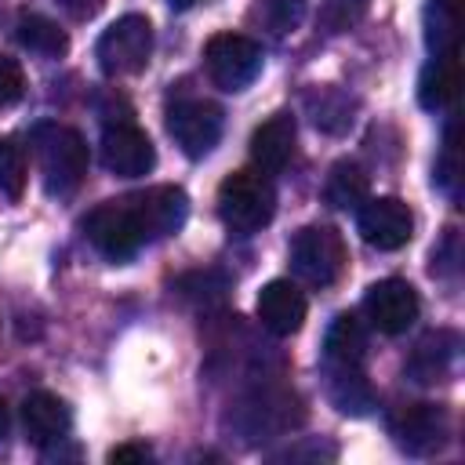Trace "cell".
Masks as SVG:
<instances>
[{
    "mask_svg": "<svg viewBox=\"0 0 465 465\" xmlns=\"http://www.w3.org/2000/svg\"><path fill=\"white\" fill-rule=\"evenodd\" d=\"M360 236L378 251H400L414 236V211L400 196H367L356 214Z\"/></svg>",
    "mask_w": 465,
    "mask_h": 465,
    "instance_id": "9",
    "label": "cell"
},
{
    "mask_svg": "<svg viewBox=\"0 0 465 465\" xmlns=\"http://www.w3.org/2000/svg\"><path fill=\"white\" fill-rule=\"evenodd\" d=\"M371 193V178L367 171L356 163V160H338L327 174V185H323V196L331 207L338 211H349V207H360Z\"/></svg>",
    "mask_w": 465,
    "mask_h": 465,
    "instance_id": "20",
    "label": "cell"
},
{
    "mask_svg": "<svg viewBox=\"0 0 465 465\" xmlns=\"http://www.w3.org/2000/svg\"><path fill=\"white\" fill-rule=\"evenodd\" d=\"M7 421H11V418H7V403L0 400V440L7 436Z\"/></svg>",
    "mask_w": 465,
    "mask_h": 465,
    "instance_id": "33",
    "label": "cell"
},
{
    "mask_svg": "<svg viewBox=\"0 0 465 465\" xmlns=\"http://www.w3.org/2000/svg\"><path fill=\"white\" fill-rule=\"evenodd\" d=\"M305 312H309V302L298 291V283H291V280H269L258 291V320L276 338H287V334L302 331Z\"/></svg>",
    "mask_w": 465,
    "mask_h": 465,
    "instance_id": "13",
    "label": "cell"
},
{
    "mask_svg": "<svg viewBox=\"0 0 465 465\" xmlns=\"http://www.w3.org/2000/svg\"><path fill=\"white\" fill-rule=\"evenodd\" d=\"M69 407L54 396V392H29L22 400V429H25V440L36 443V447H51V443H62L69 436Z\"/></svg>",
    "mask_w": 465,
    "mask_h": 465,
    "instance_id": "16",
    "label": "cell"
},
{
    "mask_svg": "<svg viewBox=\"0 0 465 465\" xmlns=\"http://www.w3.org/2000/svg\"><path fill=\"white\" fill-rule=\"evenodd\" d=\"M29 182V160L25 149L15 138H0V193L18 200Z\"/></svg>",
    "mask_w": 465,
    "mask_h": 465,
    "instance_id": "26",
    "label": "cell"
},
{
    "mask_svg": "<svg viewBox=\"0 0 465 465\" xmlns=\"http://www.w3.org/2000/svg\"><path fill=\"white\" fill-rule=\"evenodd\" d=\"M25 91V73L22 65L11 58V54H0V109L4 105H15Z\"/></svg>",
    "mask_w": 465,
    "mask_h": 465,
    "instance_id": "29",
    "label": "cell"
},
{
    "mask_svg": "<svg viewBox=\"0 0 465 465\" xmlns=\"http://www.w3.org/2000/svg\"><path fill=\"white\" fill-rule=\"evenodd\" d=\"M458 87H461V58H458V47L432 51V62L421 69V80H418V102L425 109H447L458 98Z\"/></svg>",
    "mask_w": 465,
    "mask_h": 465,
    "instance_id": "17",
    "label": "cell"
},
{
    "mask_svg": "<svg viewBox=\"0 0 465 465\" xmlns=\"http://www.w3.org/2000/svg\"><path fill=\"white\" fill-rule=\"evenodd\" d=\"M203 62H207V76L222 91H243L247 84L258 80L265 54H262V44L243 33H218L207 40Z\"/></svg>",
    "mask_w": 465,
    "mask_h": 465,
    "instance_id": "7",
    "label": "cell"
},
{
    "mask_svg": "<svg viewBox=\"0 0 465 465\" xmlns=\"http://www.w3.org/2000/svg\"><path fill=\"white\" fill-rule=\"evenodd\" d=\"M458 356V338L450 331H436V334H425L411 356V374L418 381H443V374L450 371Z\"/></svg>",
    "mask_w": 465,
    "mask_h": 465,
    "instance_id": "19",
    "label": "cell"
},
{
    "mask_svg": "<svg viewBox=\"0 0 465 465\" xmlns=\"http://www.w3.org/2000/svg\"><path fill=\"white\" fill-rule=\"evenodd\" d=\"M305 421V411H302V400L291 392V389H272V385H262V389H251L243 400L232 403L225 425L236 429V436H243L247 443L251 440H269V436H283L291 432L294 425Z\"/></svg>",
    "mask_w": 465,
    "mask_h": 465,
    "instance_id": "3",
    "label": "cell"
},
{
    "mask_svg": "<svg viewBox=\"0 0 465 465\" xmlns=\"http://www.w3.org/2000/svg\"><path fill=\"white\" fill-rule=\"evenodd\" d=\"M254 15H258V22H262L272 36H287V33H294V29L302 25V18H305V0H258Z\"/></svg>",
    "mask_w": 465,
    "mask_h": 465,
    "instance_id": "27",
    "label": "cell"
},
{
    "mask_svg": "<svg viewBox=\"0 0 465 465\" xmlns=\"http://www.w3.org/2000/svg\"><path fill=\"white\" fill-rule=\"evenodd\" d=\"M15 36L25 51H33L40 58H62L69 51L65 29H58V22H51L47 15H22L15 25Z\"/></svg>",
    "mask_w": 465,
    "mask_h": 465,
    "instance_id": "21",
    "label": "cell"
},
{
    "mask_svg": "<svg viewBox=\"0 0 465 465\" xmlns=\"http://www.w3.org/2000/svg\"><path fill=\"white\" fill-rule=\"evenodd\" d=\"M418 291L407 280H378L367 287L363 294V312L371 320V327H378L381 334H403L414 320H418Z\"/></svg>",
    "mask_w": 465,
    "mask_h": 465,
    "instance_id": "12",
    "label": "cell"
},
{
    "mask_svg": "<svg viewBox=\"0 0 465 465\" xmlns=\"http://www.w3.org/2000/svg\"><path fill=\"white\" fill-rule=\"evenodd\" d=\"M84 232H87V240L94 243V251L105 254V258H113V262L131 258V254L149 240L134 196L105 200V203H98L94 211H87Z\"/></svg>",
    "mask_w": 465,
    "mask_h": 465,
    "instance_id": "4",
    "label": "cell"
},
{
    "mask_svg": "<svg viewBox=\"0 0 465 465\" xmlns=\"http://www.w3.org/2000/svg\"><path fill=\"white\" fill-rule=\"evenodd\" d=\"M323 349H327L331 367H360L367 360V331H363V323L352 312L334 316Z\"/></svg>",
    "mask_w": 465,
    "mask_h": 465,
    "instance_id": "18",
    "label": "cell"
},
{
    "mask_svg": "<svg viewBox=\"0 0 465 465\" xmlns=\"http://www.w3.org/2000/svg\"><path fill=\"white\" fill-rule=\"evenodd\" d=\"M58 4L65 7V15H69V18L87 22V18H94V15L102 11V4H105V0H58Z\"/></svg>",
    "mask_w": 465,
    "mask_h": 465,
    "instance_id": "31",
    "label": "cell"
},
{
    "mask_svg": "<svg viewBox=\"0 0 465 465\" xmlns=\"http://www.w3.org/2000/svg\"><path fill=\"white\" fill-rule=\"evenodd\" d=\"M98 69L105 76H134L153 58V25L145 15H124L116 18L94 44Z\"/></svg>",
    "mask_w": 465,
    "mask_h": 465,
    "instance_id": "6",
    "label": "cell"
},
{
    "mask_svg": "<svg viewBox=\"0 0 465 465\" xmlns=\"http://www.w3.org/2000/svg\"><path fill=\"white\" fill-rule=\"evenodd\" d=\"M436 178L447 193H458V127L447 131V142H443V160L436 167Z\"/></svg>",
    "mask_w": 465,
    "mask_h": 465,
    "instance_id": "30",
    "label": "cell"
},
{
    "mask_svg": "<svg viewBox=\"0 0 465 465\" xmlns=\"http://www.w3.org/2000/svg\"><path fill=\"white\" fill-rule=\"evenodd\" d=\"M294 142H298V127L291 113H272L265 124L254 127L251 134V163L262 174H276L291 163L294 156Z\"/></svg>",
    "mask_w": 465,
    "mask_h": 465,
    "instance_id": "14",
    "label": "cell"
},
{
    "mask_svg": "<svg viewBox=\"0 0 465 465\" xmlns=\"http://www.w3.org/2000/svg\"><path fill=\"white\" fill-rule=\"evenodd\" d=\"M331 400L338 403V411L345 414H367L371 403H374V392L363 378L360 367H334V378H331Z\"/></svg>",
    "mask_w": 465,
    "mask_h": 465,
    "instance_id": "23",
    "label": "cell"
},
{
    "mask_svg": "<svg viewBox=\"0 0 465 465\" xmlns=\"http://www.w3.org/2000/svg\"><path fill=\"white\" fill-rule=\"evenodd\" d=\"M102 163L116 178H142V174L153 171L156 149H153L149 134L124 116V120H116L102 131Z\"/></svg>",
    "mask_w": 465,
    "mask_h": 465,
    "instance_id": "11",
    "label": "cell"
},
{
    "mask_svg": "<svg viewBox=\"0 0 465 465\" xmlns=\"http://www.w3.org/2000/svg\"><path fill=\"white\" fill-rule=\"evenodd\" d=\"M389 432L407 454H436L450 436V418L436 403H403L389 418Z\"/></svg>",
    "mask_w": 465,
    "mask_h": 465,
    "instance_id": "10",
    "label": "cell"
},
{
    "mask_svg": "<svg viewBox=\"0 0 465 465\" xmlns=\"http://www.w3.org/2000/svg\"><path fill=\"white\" fill-rule=\"evenodd\" d=\"M196 0H171V7H193Z\"/></svg>",
    "mask_w": 465,
    "mask_h": 465,
    "instance_id": "34",
    "label": "cell"
},
{
    "mask_svg": "<svg viewBox=\"0 0 465 465\" xmlns=\"http://www.w3.org/2000/svg\"><path fill=\"white\" fill-rule=\"evenodd\" d=\"M305 109L320 131H345L352 124V98H345L338 87H312L305 91Z\"/></svg>",
    "mask_w": 465,
    "mask_h": 465,
    "instance_id": "22",
    "label": "cell"
},
{
    "mask_svg": "<svg viewBox=\"0 0 465 465\" xmlns=\"http://www.w3.org/2000/svg\"><path fill=\"white\" fill-rule=\"evenodd\" d=\"M29 145L36 153V167L51 196H69L73 189H80L87 163H91L87 142L80 131L65 124H36L29 134Z\"/></svg>",
    "mask_w": 465,
    "mask_h": 465,
    "instance_id": "1",
    "label": "cell"
},
{
    "mask_svg": "<svg viewBox=\"0 0 465 465\" xmlns=\"http://www.w3.org/2000/svg\"><path fill=\"white\" fill-rule=\"evenodd\" d=\"M272 214H276V189H272L269 174H262L258 167H240V171L222 178L218 218L225 222V229L251 236L262 225H269Z\"/></svg>",
    "mask_w": 465,
    "mask_h": 465,
    "instance_id": "2",
    "label": "cell"
},
{
    "mask_svg": "<svg viewBox=\"0 0 465 465\" xmlns=\"http://www.w3.org/2000/svg\"><path fill=\"white\" fill-rule=\"evenodd\" d=\"M134 203L142 211V225L149 240L174 236L189 218V196L178 185H153L145 193H134Z\"/></svg>",
    "mask_w": 465,
    "mask_h": 465,
    "instance_id": "15",
    "label": "cell"
},
{
    "mask_svg": "<svg viewBox=\"0 0 465 465\" xmlns=\"http://www.w3.org/2000/svg\"><path fill=\"white\" fill-rule=\"evenodd\" d=\"M461 7L465 0H432L429 4V47H458V29H461Z\"/></svg>",
    "mask_w": 465,
    "mask_h": 465,
    "instance_id": "25",
    "label": "cell"
},
{
    "mask_svg": "<svg viewBox=\"0 0 465 465\" xmlns=\"http://www.w3.org/2000/svg\"><path fill=\"white\" fill-rule=\"evenodd\" d=\"M291 265L309 287H331L349 265V247L334 225H305L291 240Z\"/></svg>",
    "mask_w": 465,
    "mask_h": 465,
    "instance_id": "5",
    "label": "cell"
},
{
    "mask_svg": "<svg viewBox=\"0 0 465 465\" xmlns=\"http://www.w3.org/2000/svg\"><path fill=\"white\" fill-rule=\"evenodd\" d=\"M167 131L189 160H200L222 138V109L207 98H178L167 105Z\"/></svg>",
    "mask_w": 465,
    "mask_h": 465,
    "instance_id": "8",
    "label": "cell"
},
{
    "mask_svg": "<svg viewBox=\"0 0 465 465\" xmlns=\"http://www.w3.org/2000/svg\"><path fill=\"white\" fill-rule=\"evenodd\" d=\"M174 291H178L182 298H189V302L203 305V309H214V305H222V302H225L229 280H225L218 269H196V272L178 276Z\"/></svg>",
    "mask_w": 465,
    "mask_h": 465,
    "instance_id": "24",
    "label": "cell"
},
{
    "mask_svg": "<svg viewBox=\"0 0 465 465\" xmlns=\"http://www.w3.org/2000/svg\"><path fill=\"white\" fill-rule=\"evenodd\" d=\"M149 447L145 443H124V447H113L109 450V461L116 465V461H149Z\"/></svg>",
    "mask_w": 465,
    "mask_h": 465,
    "instance_id": "32",
    "label": "cell"
},
{
    "mask_svg": "<svg viewBox=\"0 0 465 465\" xmlns=\"http://www.w3.org/2000/svg\"><path fill=\"white\" fill-rule=\"evenodd\" d=\"M363 11H367V0H323L320 22L327 25V33H345L363 18Z\"/></svg>",
    "mask_w": 465,
    "mask_h": 465,
    "instance_id": "28",
    "label": "cell"
}]
</instances>
